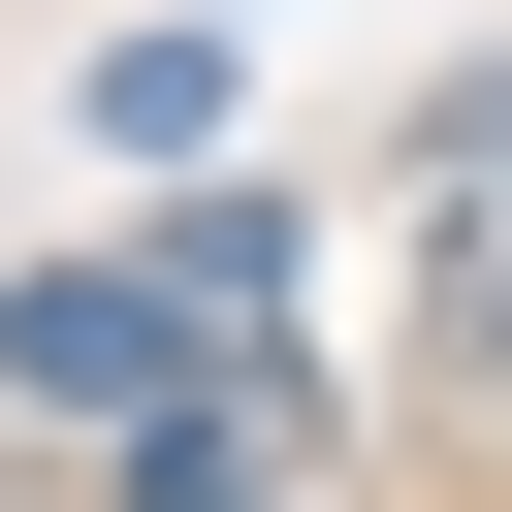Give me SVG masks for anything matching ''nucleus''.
<instances>
[{
  "label": "nucleus",
  "mask_w": 512,
  "mask_h": 512,
  "mask_svg": "<svg viewBox=\"0 0 512 512\" xmlns=\"http://www.w3.org/2000/svg\"><path fill=\"white\" fill-rule=\"evenodd\" d=\"M0 384L128 448V416H192V384H224V320H192L160 256H32V288H0Z\"/></svg>",
  "instance_id": "obj_1"
},
{
  "label": "nucleus",
  "mask_w": 512,
  "mask_h": 512,
  "mask_svg": "<svg viewBox=\"0 0 512 512\" xmlns=\"http://www.w3.org/2000/svg\"><path fill=\"white\" fill-rule=\"evenodd\" d=\"M416 320H448V384L512 416V96H448V160H416Z\"/></svg>",
  "instance_id": "obj_2"
},
{
  "label": "nucleus",
  "mask_w": 512,
  "mask_h": 512,
  "mask_svg": "<svg viewBox=\"0 0 512 512\" xmlns=\"http://www.w3.org/2000/svg\"><path fill=\"white\" fill-rule=\"evenodd\" d=\"M320 448H288V384H192V416H128V512H288Z\"/></svg>",
  "instance_id": "obj_3"
},
{
  "label": "nucleus",
  "mask_w": 512,
  "mask_h": 512,
  "mask_svg": "<svg viewBox=\"0 0 512 512\" xmlns=\"http://www.w3.org/2000/svg\"><path fill=\"white\" fill-rule=\"evenodd\" d=\"M192 128H224V32H192V0H160V32H96V160H192Z\"/></svg>",
  "instance_id": "obj_4"
},
{
  "label": "nucleus",
  "mask_w": 512,
  "mask_h": 512,
  "mask_svg": "<svg viewBox=\"0 0 512 512\" xmlns=\"http://www.w3.org/2000/svg\"><path fill=\"white\" fill-rule=\"evenodd\" d=\"M128 256H160V288H192L224 352H256V288H288V192H192V224H128Z\"/></svg>",
  "instance_id": "obj_5"
}]
</instances>
